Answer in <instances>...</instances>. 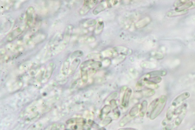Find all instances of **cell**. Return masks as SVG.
<instances>
[{"label": "cell", "mask_w": 195, "mask_h": 130, "mask_svg": "<svg viewBox=\"0 0 195 130\" xmlns=\"http://www.w3.org/2000/svg\"><path fill=\"white\" fill-rule=\"evenodd\" d=\"M159 99L158 104L151 112L149 116L151 120H154L156 119L162 112L166 106L167 100V97L165 95H162Z\"/></svg>", "instance_id": "1"}, {"label": "cell", "mask_w": 195, "mask_h": 130, "mask_svg": "<svg viewBox=\"0 0 195 130\" xmlns=\"http://www.w3.org/2000/svg\"><path fill=\"white\" fill-rule=\"evenodd\" d=\"M186 109L178 115V116L173 121H171L167 126H164L163 130H173L178 127L182 124L184 118L186 116Z\"/></svg>", "instance_id": "2"}, {"label": "cell", "mask_w": 195, "mask_h": 130, "mask_svg": "<svg viewBox=\"0 0 195 130\" xmlns=\"http://www.w3.org/2000/svg\"><path fill=\"white\" fill-rule=\"evenodd\" d=\"M84 2L83 8L81 9L79 12L81 15H85L92 8H94L97 5L99 1L92 0V1H85Z\"/></svg>", "instance_id": "3"}, {"label": "cell", "mask_w": 195, "mask_h": 130, "mask_svg": "<svg viewBox=\"0 0 195 130\" xmlns=\"http://www.w3.org/2000/svg\"><path fill=\"white\" fill-rule=\"evenodd\" d=\"M190 96H191V94L189 92H185L182 93L175 98L174 100L172 101L171 106L175 108L178 105L180 104L186 99L189 98Z\"/></svg>", "instance_id": "4"}, {"label": "cell", "mask_w": 195, "mask_h": 130, "mask_svg": "<svg viewBox=\"0 0 195 130\" xmlns=\"http://www.w3.org/2000/svg\"><path fill=\"white\" fill-rule=\"evenodd\" d=\"M132 89L130 87H128L126 89L123 94L122 100V106L123 107L126 108L129 106L130 97L132 94Z\"/></svg>", "instance_id": "5"}, {"label": "cell", "mask_w": 195, "mask_h": 130, "mask_svg": "<svg viewBox=\"0 0 195 130\" xmlns=\"http://www.w3.org/2000/svg\"><path fill=\"white\" fill-rule=\"evenodd\" d=\"M167 72L165 70H155L145 74L143 77L146 79H150L152 78L161 77L166 75Z\"/></svg>", "instance_id": "6"}, {"label": "cell", "mask_w": 195, "mask_h": 130, "mask_svg": "<svg viewBox=\"0 0 195 130\" xmlns=\"http://www.w3.org/2000/svg\"><path fill=\"white\" fill-rule=\"evenodd\" d=\"M55 64L53 62H51L49 64L46 69L44 79L43 80L44 82H46L51 78L55 68Z\"/></svg>", "instance_id": "7"}, {"label": "cell", "mask_w": 195, "mask_h": 130, "mask_svg": "<svg viewBox=\"0 0 195 130\" xmlns=\"http://www.w3.org/2000/svg\"><path fill=\"white\" fill-rule=\"evenodd\" d=\"M35 10L32 7L30 6L28 8L26 12V23L28 26H30L34 21Z\"/></svg>", "instance_id": "8"}, {"label": "cell", "mask_w": 195, "mask_h": 130, "mask_svg": "<svg viewBox=\"0 0 195 130\" xmlns=\"http://www.w3.org/2000/svg\"><path fill=\"white\" fill-rule=\"evenodd\" d=\"M114 50L116 53L120 54L121 55H129L132 53L131 50L126 47L119 46L114 48Z\"/></svg>", "instance_id": "9"}, {"label": "cell", "mask_w": 195, "mask_h": 130, "mask_svg": "<svg viewBox=\"0 0 195 130\" xmlns=\"http://www.w3.org/2000/svg\"><path fill=\"white\" fill-rule=\"evenodd\" d=\"M22 33V30L20 28H18L12 32L7 36L6 39L8 41H12L16 37L19 36Z\"/></svg>", "instance_id": "10"}, {"label": "cell", "mask_w": 195, "mask_h": 130, "mask_svg": "<svg viewBox=\"0 0 195 130\" xmlns=\"http://www.w3.org/2000/svg\"><path fill=\"white\" fill-rule=\"evenodd\" d=\"M81 60L79 58L75 59L72 61V63L70 65V69H69V74L72 75L74 74L76 70L77 69L80 64L81 63Z\"/></svg>", "instance_id": "11"}, {"label": "cell", "mask_w": 195, "mask_h": 130, "mask_svg": "<svg viewBox=\"0 0 195 130\" xmlns=\"http://www.w3.org/2000/svg\"><path fill=\"white\" fill-rule=\"evenodd\" d=\"M151 21V19L150 18L148 17L144 18L137 22L135 24V26L136 28H138V29L144 28V27L146 26L148 24H149Z\"/></svg>", "instance_id": "12"}, {"label": "cell", "mask_w": 195, "mask_h": 130, "mask_svg": "<svg viewBox=\"0 0 195 130\" xmlns=\"http://www.w3.org/2000/svg\"><path fill=\"white\" fill-rule=\"evenodd\" d=\"M107 7H108V6L107 4V1L101 2L94 9L93 13L95 15H97L100 12H101L104 11Z\"/></svg>", "instance_id": "13"}, {"label": "cell", "mask_w": 195, "mask_h": 130, "mask_svg": "<svg viewBox=\"0 0 195 130\" xmlns=\"http://www.w3.org/2000/svg\"><path fill=\"white\" fill-rule=\"evenodd\" d=\"M133 118V117L130 116L129 114L124 116L122 118L119 123V127H124L126 125L129 124L132 120Z\"/></svg>", "instance_id": "14"}, {"label": "cell", "mask_w": 195, "mask_h": 130, "mask_svg": "<svg viewBox=\"0 0 195 130\" xmlns=\"http://www.w3.org/2000/svg\"><path fill=\"white\" fill-rule=\"evenodd\" d=\"M71 60L70 58L69 57L64 61L63 64V68H62V73H63V75H66L69 74Z\"/></svg>", "instance_id": "15"}, {"label": "cell", "mask_w": 195, "mask_h": 130, "mask_svg": "<svg viewBox=\"0 0 195 130\" xmlns=\"http://www.w3.org/2000/svg\"><path fill=\"white\" fill-rule=\"evenodd\" d=\"M148 108V103L146 100H144L141 105L139 111V115L141 117H143L146 114Z\"/></svg>", "instance_id": "16"}, {"label": "cell", "mask_w": 195, "mask_h": 130, "mask_svg": "<svg viewBox=\"0 0 195 130\" xmlns=\"http://www.w3.org/2000/svg\"><path fill=\"white\" fill-rule=\"evenodd\" d=\"M175 109V107L171 106L169 107L167 111L166 119L170 123L171 122V120H172L173 116L174 115Z\"/></svg>", "instance_id": "17"}, {"label": "cell", "mask_w": 195, "mask_h": 130, "mask_svg": "<svg viewBox=\"0 0 195 130\" xmlns=\"http://www.w3.org/2000/svg\"><path fill=\"white\" fill-rule=\"evenodd\" d=\"M159 98H157L155 99L153 101L150 103L148 107L147 111L146 114L147 116H150L151 112L154 109L156 105L158 104V102L159 101Z\"/></svg>", "instance_id": "18"}, {"label": "cell", "mask_w": 195, "mask_h": 130, "mask_svg": "<svg viewBox=\"0 0 195 130\" xmlns=\"http://www.w3.org/2000/svg\"><path fill=\"white\" fill-rule=\"evenodd\" d=\"M112 107L110 105H106L101 109L100 117L102 118L103 117L107 116L111 112Z\"/></svg>", "instance_id": "19"}, {"label": "cell", "mask_w": 195, "mask_h": 130, "mask_svg": "<svg viewBox=\"0 0 195 130\" xmlns=\"http://www.w3.org/2000/svg\"><path fill=\"white\" fill-rule=\"evenodd\" d=\"M141 106L139 104H136L131 108L129 114L130 116L131 117H134L139 112Z\"/></svg>", "instance_id": "20"}, {"label": "cell", "mask_w": 195, "mask_h": 130, "mask_svg": "<svg viewBox=\"0 0 195 130\" xmlns=\"http://www.w3.org/2000/svg\"><path fill=\"white\" fill-rule=\"evenodd\" d=\"M103 55L100 53H93L88 55L87 58L90 60H102L103 59Z\"/></svg>", "instance_id": "21"}, {"label": "cell", "mask_w": 195, "mask_h": 130, "mask_svg": "<svg viewBox=\"0 0 195 130\" xmlns=\"http://www.w3.org/2000/svg\"><path fill=\"white\" fill-rule=\"evenodd\" d=\"M81 77L83 83H86L88 80V74L86 69H81Z\"/></svg>", "instance_id": "22"}, {"label": "cell", "mask_w": 195, "mask_h": 130, "mask_svg": "<svg viewBox=\"0 0 195 130\" xmlns=\"http://www.w3.org/2000/svg\"><path fill=\"white\" fill-rule=\"evenodd\" d=\"M88 123L89 125H90L91 127L96 130H105L104 127H100L94 120H91V119L88 120Z\"/></svg>", "instance_id": "23"}, {"label": "cell", "mask_w": 195, "mask_h": 130, "mask_svg": "<svg viewBox=\"0 0 195 130\" xmlns=\"http://www.w3.org/2000/svg\"><path fill=\"white\" fill-rule=\"evenodd\" d=\"M193 5V3L192 2H189L188 1L181 6L177 8L176 10L178 11H183L186 10V9L190 8Z\"/></svg>", "instance_id": "24"}, {"label": "cell", "mask_w": 195, "mask_h": 130, "mask_svg": "<svg viewBox=\"0 0 195 130\" xmlns=\"http://www.w3.org/2000/svg\"><path fill=\"white\" fill-rule=\"evenodd\" d=\"M187 10L183 11H178L175 10V11H172L169 12L167 13V15L169 17H172V16H178V15H184L187 12Z\"/></svg>", "instance_id": "25"}, {"label": "cell", "mask_w": 195, "mask_h": 130, "mask_svg": "<svg viewBox=\"0 0 195 130\" xmlns=\"http://www.w3.org/2000/svg\"><path fill=\"white\" fill-rule=\"evenodd\" d=\"M187 107V104H184L181 105L177 108H175L174 112V115H179L183 111L186 109Z\"/></svg>", "instance_id": "26"}, {"label": "cell", "mask_w": 195, "mask_h": 130, "mask_svg": "<svg viewBox=\"0 0 195 130\" xmlns=\"http://www.w3.org/2000/svg\"><path fill=\"white\" fill-rule=\"evenodd\" d=\"M104 27V23L103 21H99L98 23L97 26L95 30V33L96 35H98L101 33Z\"/></svg>", "instance_id": "27"}, {"label": "cell", "mask_w": 195, "mask_h": 130, "mask_svg": "<svg viewBox=\"0 0 195 130\" xmlns=\"http://www.w3.org/2000/svg\"><path fill=\"white\" fill-rule=\"evenodd\" d=\"M83 55V53L81 50H77L71 53L69 56L71 60L77 58L82 56Z\"/></svg>", "instance_id": "28"}, {"label": "cell", "mask_w": 195, "mask_h": 130, "mask_svg": "<svg viewBox=\"0 0 195 130\" xmlns=\"http://www.w3.org/2000/svg\"><path fill=\"white\" fill-rule=\"evenodd\" d=\"M94 61V60H87V61H84L81 65V69H85L87 67L90 66H91Z\"/></svg>", "instance_id": "29"}, {"label": "cell", "mask_w": 195, "mask_h": 130, "mask_svg": "<svg viewBox=\"0 0 195 130\" xmlns=\"http://www.w3.org/2000/svg\"><path fill=\"white\" fill-rule=\"evenodd\" d=\"M97 22L95 19H90L85 21L84 23V26L85 27H91L94 26L97 24Z\"/></svg>", "instance_id": "30"}, {"label": "cell", "mask_w": 195, "mask_h": 130, "mask_svg": "<svg viewBox=\"0 0 195 130\" xmlns=\"http://www.w3.org/2000/svg\"><path fill=\"white\" fill-rule=\"evenodd\" d=\"M112 120L110 117H106L105 118L101 123V126L102 127H105L110 124L112 121Z\"/></svg>", "instance_id": "31"}, {"label": "cell", "mask_w": 195, "mask_h": 130, "mask_svg": "<svg viewBox=\"0 0 195 130\" xmlns=\"http://www.w3.org/2000/svg\"><path fill=\"white\" fill-rule=\"evenodd\" d=\"M39 66L38 65L35 64L32 65V67L30 68V75H34L37 73L39 69Z\"/></svg>", "instance_id": "32"}, {"label": "cell", "mask_w": 195, "mask_h": 130, "mask_svg": "<svg viewBox=\"0 0 195 130\" xmlns=\"http://www.w3.org/2000/svg\"><path fill=\"white\" fill-rule=\"evenodd\" d=\"M102 66H103V64L100 61H95L91 65V67L93 69H95L102 68Z\"/></svg>", "instance_id": "33"}, {"label": "cell", "mask_w": 195, "mask_h": 130, "mask_svg": "<svg viewBox=\"0 0 195 130\" xmlns=\"http://www.w3.org/2000/svg\"><path fill=\"white\" fill-rule=\"evenodd\" d=\"M144 93L146 96L151 97L155 94V91L154 90L148 88L146 90H145Z\"/></svg>", "instance_id": "34"}, {"label": "cell", "mask_w": 195, "mask_h": 130, "mask_svg": "<svg viewBox=\"0 0 195 130\" xmlns=\"http://www.w3.org/2000/svg\"><path fill=\"white\" fill-rule=\"evenodd\" d=\"M144 85H145V82H144L143 79L141 78L137 82V85H136V87L137 88H141Z\"/></svg>", "instance_id": "35"}, {"label": "cell", "mask_w": 195, "mask_h": 130, "mask_svg": "<svg viewBox=\"0 0 195 130\" xmlns=\"http://www.w3.org/2000/svg\"><path fill=\"white\" fill-rule=\"evenodd\" d=\"M188 1H177V2H176L175 3V6L177 7V8H178V7L181 6L187 3V2H188Z\"/></svg>", "instance_id": "36"}, {"label": "cell", "mask_w": 195, "mask_h": 130, "mask_svg": "<svg viewBox=\"0 0 195 130\" xmlns=\"http://www.w3.org/2000/svg\"><path fill=\"white\" fill-rule=\"evenodd\" d=\"M110 106H111L112 108L113 109L118 108L117 102H116V100L115 99H112V100H110Z\"/></svg>", "instance_id": "37"}, {"label": "cell", "mask_w": 195, "mask_h": 130, "mask_svg": "<svg viewBox=\"0 0 195 130\" xmlns=\"http://www.w3.org/2000/svg\"><path fill=\"white\" fill-rule=\"evenodd\" d=\"M113 111L114 117H115V118H116V119H118L119 118L120 116V112L118 108L113 109Z\"/></svg>", "instance_id": "38"}, {"label": "cell", "mask_w": 195, "mask_h": 130, "mask_svg": "<svg viewBox=\"0 0 195 130\" xmlns=\"http://www.w3.org/2000/svg\"><path fill=\"white\" fill-rule=\"evenodd\" d=\"M117 96V93L116 92H114L112 93L111 94L108 98L107 100L110 102V100H112V99H114Z\"/></svg>", "instance_id": "39"}, {"label": "cell", "mask_w": 195, "mask_h": 130, "mask_svg": "<svg viewBox=\"0 0 195 130\" xmlns=\"http://www.w3.org/2000/svg\"><path fill=\"white\" fill-rule=\"evenodd\" d=\"M64 128V125H61L59 127H57V126L55 125L52 127L51 130H63Z\"/></svg>", "instance_id": "40"}, {"label": "cell", "mask_w": 195, "mask_h": 130, "mask_svg": "<svg viewBox=\"0 0 195 130\" xmlns=\"http://www.w3.org/2000/svg\"><path fill=\"white\" fill-rule=\"evenodd\" d=\"M76 120H77V118H73L70 119L67 121L66 123L68 124H76Z\"/></svg>", "instance_id": "41"}, {"label": "cell", "mask_w": 195, "mask_h": 130, "mask_svg": "<svg viewBox=\"0 0 195 130\" xmlns=\"http://www.w3.org/2000/svg\"><path fill=\"white\" fill-rule=\"evenodd\" d=\"M81 129L83 130H91V127L90 125L85 124L82 125Z\"/></svg>", "instance_id": "42"}, {"label": "cell", "mask_w": 195, "mask_h": 130, "mask_svg": "<svg viewBox=\"0 0 195 130\" xmlns=\"http://www.w3.org/2000/svg\"><path fill=\"white\" fill-rule=\"evenodd\" d=\"M105 56L107 57H111L112 56L113 53L111 50H107L104 52Z\"/></svg>", "instance_id": "43"}, {"label": "cell", "mask_w": 195, "mask_h": 130, "mask_svg": "<svg viewBox=\"0 0 195 130\" xmlns=\"http://www.w3.org/2000/svg\"><path fill=\"white\" fill-rule=\"evenodd\" d=\"M37 124H34L32 125L30 127H29L27 129V130H36V128H37Z\"/></svg>", "instance_id": "44"}, {"label": "cell", "mask_w": 195, "mask_h": 130, "mask_svg": "<svg viewBox=\"0 0 195 130\" xmlns=\"http://www.w3.org/2000/svg\"><path fill=\"white\" fill-rule=\"evenodd\" d=\"M118 130H138L136 129L133 128H121L118 129Z\"/></svg>", "instance_id": "45"}, {"label": "cell", "mask_w": 195, "mask_h": 130, "mask_svg": "<svg viewBox=\"0 0 195 130\" xmlns=\"http://www.w3.org/2000/svg\"><path fill=\"white\" fill-rule=\"evenodd\" d=\"M189 130H195V129H190Z\"/></svg>", "instance_id": "46"}, {"label": "cell", "mask_w": 195, "mask_h": 130, "mask_svg": "<svg viewBox=\"0 0 195 130\" xmlns=\"http://www.w3.org/2000/svg\"><path fill=\"white\" fill-rule=\"evenodd\" d=\"M65 130H71L70 129H66Z\"/></svg>", "instance_id": "47"}, {"label": "cell", "mask_w": 195, "mask_h": 130, "mask_svg": "<svg viewBox=\"0 0 195 130\" xmlns=\"http://www.w3.org/2000/svg\"><path fill=\"white\" fill-rule=\"evenodd\" d=\"M79 130V129H78V130Z\"/></svg>", "instance_id": "48"}]
</instances>
